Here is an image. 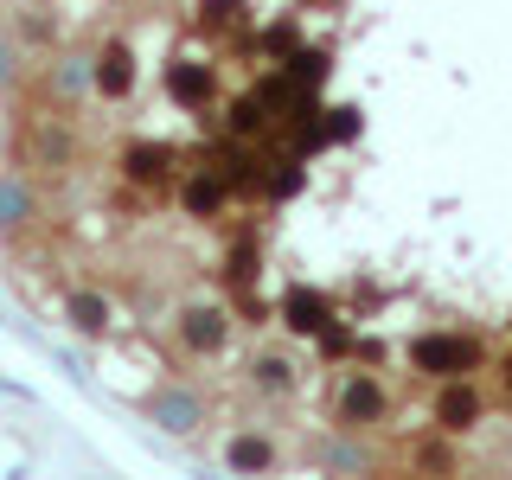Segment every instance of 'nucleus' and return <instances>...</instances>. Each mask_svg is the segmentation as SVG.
<instances>
[{
    "label": "nucleus",
    "mask_w": 512,
    "mask_h": 480,
    "mask_svg": "<svg viewBox=\"0 0 512 480\" xmlns=\"http://www.w3.org/2000/svg\"><path fill=\"white\" fill-rule=\"evenodd\" d=\"M410 365L423 378H468L480 365V346L461 333H423V340H410Z\"/></svg>",
    "instance_id": "1"
},
{
    "label": "nucleus",
    "mask_w": 512,
    "mask_h": 480,
    "mask_svg": "<svg viewBox=\"0 0 512 480\" xmlns=\"http://www.w3.org/2000/svg\"><path fill=\"white\" fill-rule=\"evenodd\" d=\"M224 340H231V314H224L218 301H192V308H180V346L186 352H218Z\"/></svg>",
    "instance_id": "2"
},
{
    "label": "nucleus",
    "mask_w": 512,
    "mask_h": 480,
    "mask_svg": "<svg viewBox=\"0 0 512 480\" xmlns=\"http://www.w3.org/2000/svg\"><path fill=\"white\" fill-rule=\"evenodd\" d=\"M90 90L103 96V103H122V96H135V52L116 39V45H103L90 64Z\"/></svg>",
    "instance_id": "3"
},
{
    "label": "nucleus",
    "mask_w": 512,
    "mask_h": 480,
    "mask_svg": "<svg viewBox=\"0 0 512 480\" xmlns=\"http://www.w3.org/2000/svg\"><path fill=\"white\" fill-rule=\"evenodd\" d=\"M173 167H180V154H173L167 141H128V148H122V173L135 186H167Z\"/></svg>",
    "instance_id": "4"
},
{
    "label": "nucleus",
    "mask_w": 512,
    "mask_h": 480,
    "mask_svg": "<svg viewBox=\"0 0 512 480\" xmlns=\"http://www.w3.org/2000/svg\"><path fill=\"white\" fill-rule=\"evenodd\" d=\"M378 416H384V384L372 372H352L340 384V423L346 429H365V423H378Z\"/></svg>",
    "instance_id": "5"
},
{
    "label": "nucleus",
    "mask_w": 512,
    "mask_h": 480,
    "mask_svg": "<svg viewBox=\"0 0 512 480\" xmlns=\"http://www.w3.org/2000/svg\"><path fill=\"white\" fill-rule=\"evenodd\" d=\"M212 90H218L212 64H199V58H173L167 64V96L180 109H205V103H212Z\"/></svg>",
    "instance_id": "6"
},
{
    "label": "nucleus",
    "mask_w": 512,
    "mask_h": 480,
    "mask_svg": "<svg viewBox=\"0 0 512 480\" xmlns=\"http://www.w3.org/2000/svg\"><path fill=\"white\" fill-rule=\"evenodd\" d=\"M148 416H154L160 429H167V436H192V429L205 423L199 397H192V391H180V384H167V391H154V397H148Z\"/></svg>",
    "instance_id": "7"
},
{
    "label": "nucleus",
    "mask_w": 512,
    "mask_h": 480,
    "mask_svg": "<svg viewBox=\"0 0 512 480\" xmlns=\"http://www.w3.org/2000/svg\"><path fill=\"white\" fill-rule=\"evenodd\" d=\"M327 320H333V301L320 295V288H288V295H282V327H288V333L314 340Z\"/></svg>",
    "instance_id": "8"
},
{
    "label": "nucleus",
    "mask_w": 512,
    "mask_h": 480,
    "mask_svg": "<svg viewBox=\"0 0 512 480\" xmlns=\"http://www.w3.org/2000/svg\"><path fill=\"white\" fill-rule=\"evenodd\" d=\"M224 199H231V186H224L212 167H192L186 180H180V205H186L192 218H218V212H224Z\"/></svg>",
    "instance_id": "9"
},
{
    "label": "nucleus",
    "mask_w": 512,
    "mask_h": 480,
    "mask_svg": "<svg viewBox=\"0 0 512 480\" xmlns=\"http://www.w3.org/2000/svg\"><path fill=\"white\" fill-rule=\"evenodd\" d=\"M64 320H71L84 340H103V333L116 327V314H109V301L96 295V288H71V295H64Z\"/></svg>",
    "instance_id": "10"
},
{
    "label": "nucleus",
    "mask_w": 512,
    "mask_h": 480,
    "mask_svg": "<svg viewBox=\"0 0 512 480\" xmlns=\"http://www.w3.org/2000/svg\"><path fill=\"white\" fill-rule=\"evenodd\" d=\"M442 384H448V391L436 397V423L448 429V436H461V429H474V416H480V397H474L461 378H442Z\"/></svg>",
    "instance_id": "11"
},
{
    "label": "nucleus",
    "mask_w": 512,
    "mask_h": 480,
    "mask_svg": "<svg viewBox=\"0 0 512 480\" xmlns=\"http://www.w3.org/2000/svg\"><path fill=\"white\" fill-rule=\"evenodd\" d=\"M269 122H276V116H269V103H263L256 90H244L231 109H224V135H237V141H256V135H269Z\"/></svg>",
    "instance_id": "12"
},
{
    "label": "nucleus",
    "mask_w": 512,
    "mask_h": 480,
    "mask_svg": "<svg viewBox=\"0 0 512 480\" xmlns=\"http://www.w3.org/2000/svg\"><path fill=\"white\" fill-rule=\"evenodd\" d=\"M308 186V167H301V154H276V160H263V199H295V192Z\"/></svg>",
    "instance_id": "13"
},
{
    "label": "nucleus",
    "mask_w": 512,
    "mask_h": 480,
    "mask_svg": "<svg viewBox=\"0 0 512 480\" xmlns=\"http://www.w3.org/2000/svg\"><path fill=\"white\" fill-rule=\"evenodd\" d=\"M327 71H333L327 52H308V45H295V52L282 58V77H288V84H295L301 96H314L320 84H327Z\"/></svg>",
    "instance_id": "14"
},
{
    "label": "nucleus",
    "mask_w": 512,
    "mask_h": 480,
    "mask_svg": "<svg viewBox=\"0 0 512 480\" xmlns=\"http://www.w3.org/2000/svg\"><path fill=\"white\" fill-rule=\"evenodd\" d=\"M32 212H39L32 186L20 180V173H7V180H0V231H20V224H32Z\"/></svg>",
    "instance_id": "15"
},
{
    "label": "nucleus",
    "mask_w": 512,
    "mask_h": 480,
    "mask_svg": "<svg viewBox=\"0 0 512 480\" xmlns=\"http://www.w3.org/2000/svg\"><path fill=\"white\" fill-rule=\"evenodd\" d=\"M224 461H231L237 474H256V468H269V461H276V448H269L263 436H237L231 448H224Z\"/></svg>",
    "instance_id": "16"
},
{
    "label": "nucleus",
    "mask_w": 512,
    "mask_h": 480,
    "mask_svg": "<svg viewBox=\"0 0 512 480\" xmlns=\"http://www.w3.org/2000/svg\"><path fill=\"white\" fill-rule=\"evenodd\" d=\"M250 378L263 384V391H295V365H288L282 352H263V359H250Z\"/></svg>",
    "instance_id": "17"
},
{
    "label": "nucleus",
    "mask_w": 512,
    "mask_h": 480,
    "mask_svg": "<svg viewBox=\"0 0 512 480\" xmlns=\"http://www.w3.org/2000/svg\"><path fill=\"white\" fill-rule=\"evenodd\" d=\"M256 45H263V58H288V52L301 45V26H295V20H276V26H269Z\"/></svg>",
    "instance_id": "18"
},
{
    "label": "nucleus",
    "mask_w": 512,
    "mask_h": 480,
    "mask_svg": "<svg viewBox=\"0 0 512 480\" xmlns=\"http://www.w3.org/2000/svg\"><path fill=\"white\" fill-rule=\"evenodd\" d=\"M224 276H231V288H244L256 276V237H237L231 244V263H224Z\"/></svg>",
    "instance_id": "19"
},
{
    "label": "nucleus",
    "mask_w": 512,
    "mask_h": 480,
    "mask_svg": "<svg viewBox=\"0 0 512 480\" xmlns=\"http://www.w3.org/2000/svg\"><path fill=\"white\" fill-rule=\"evenodd\" d=\"M199 26H244V0H199Z\"/></svg>",
    "instance_id": "20"
},
{
    "label": "nucleus",
    "mask_w": 512,
    "mask_h": 480,
    "mask_svg": "<svg viewBox=\"0 0 512 480\" xmlns=\"http://www.w3.org/2000/svg\"><path fill=\"white\" fill-rule=\"evenodd\" d=\"M320 122H327V141H352V135H359V109H320Z\"/></svg>",
    "instance_id": "21"
},
{
    "label": "nucleus",
    "mask_w": 512,
    "mask_h": 480,
    "mask_svg": "<svg viewBox=\"0 0 512 480\" xmlns=\"http://www.w3.org/2000/svg\"><path fill=\"white\" fill-rule=\"evenodd\" d=\"M90 84V58H58V96H77Z\"/></svg>",
    "instance_id": "22"
},
{
    "label": "nucleus",
    "mask_w": 512,
    "mask_h": 480,
    "mask_svg": "<svg viewBox=\"0 0 512 480\" xmlns=\"http://www.w3.org/2000/svg\"><path fill=\"white\" fill-rule=\"evenodd\" d=\"M7 77H13V64H7V45H0V84H7Z\"/></svg>",
    "instance_id": "23"
},
{
    "label": "nucleus",
    "mask_w": 512,
    "mask_h": 480,
    "mask_svg": "<svg viewBox=\"0 0 512 480\" xmlns=\"http://www.w3.org/2000/svg\"><path fill=\"white\" fill-rule=\"evenodd\" d=\"M506 378H512V372H506Z\"/></svg>",
    "instance_id": "24"
}]
</instances>
